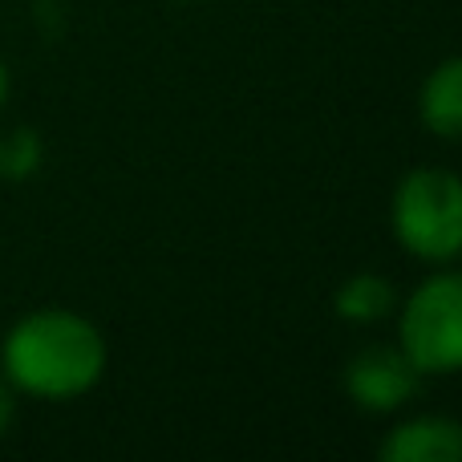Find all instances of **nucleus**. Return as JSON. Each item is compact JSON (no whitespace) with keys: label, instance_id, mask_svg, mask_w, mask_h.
I'll list each match as a JSON object with an SVG mask.
<instances>
[{"label":"nucleus","instance_id":"7ed1b4c3","mask_svg":"<svg viewBox=\"0 0 462 462\" xmlns=\"http://www.w3.org/2000/svg\"><path fill=\"white\" fill-rule=\"evenodd\" d=\"M402 353L418 374L462 369V272L430 276L402 312Z\"/></svg>","mask_w":462,"mask_h":462},{"label":"nucleus","instance_id":"f257e3e1","mask_svg":"<svg viewBox=\"0 0 462 462\" xmlns=\"http://www.w3.org/2000/svg\"><path fill=\"white\" fill-rule=\"evenodd\" d=\"M0 361L8 385L21 393L65 402L97 385L106 369V341L78 312L41 309L8 328Z\"/></svg>","mask_w":462,"mask_h":462},{"label":"nucleus","instance_id":"423d86ee","mask_svg":"<svg viewBox=\"0 0 462 462\" xmlns=\"http://www.w3.org/2000/svg\"><path fill=\"white\" fill-rule=\"evenodd\" d=\"M422 122L426 130H434L439 138L462 143V57H450L426 78L422 86Z\"/></svg>","mask_w":462,"mask_h":462},{"label":"nucleus","instance_id":"9d476101","mask_svg":"<svg viewBox=\"0 0 462 462\" xmlns=\"http://www.w3.org/2000/svg\"><path fill=\"white\" fill-rule=\"evenodd\" d=\"M5 97H8V69H5V61H0V106H5Z\"/></svg>","mask_w":462,"mask_h":462},{"label":"nucleus","instance_id":"0eeeda50","mask_svg":"<svg viewBox=\"0 0 462 462\" xmlns=\"http://www.w3.org/2000/svg\"><path fill=\"white\" fill-rule=\"evenodd\" d=\"M393 284L385 276H377V272H361V276L345 280L341 288H337V312H341L345 320H382L385 312L393 309Z\"/></svg>","mask_w":462,"mask_h":462},{"label":"nucleus","instance_id":"1a4fd4ad","mask_svg":"<svg viewBox=\"0 0 462 462\" xmlns=\"http://www.w3.org/2000/svg\"><path fill=\"white\" fill-rule=\"evenodd\" d=\"M13 414H16V402H13V385L0 382V434L13 426Z\"/></svg>","mask_w":462,"mask_h":462},{"label":"nucleus","instance_id":"39448f33","mask_svg":"<svg viewBox=\"0 0 462 462\" xmlns=\"http://www.w3.org/2000/svg\"><path fill=\"white\" fill-rule=\"evenodd\" d=\"M385 462H458L462 458V422L455 418H414L390 430L377 447Z\"/></svg>","mask_w":462,"mask_h":462},{"label":"nucleus","instance_id":"20e7f679","mask_svg":"<svg viewBox=\"0 0 462 462\" xmlns=\"http://www.w3.org/2000/svg\"><path fill=\"white\" fill-rule=\"evenodd\" d=\"M418 365L406 357L402 349H361L357 357L345 369V385H349V398L361 410H374V414H390V410L406 406L418 393Z\"/></svg>","mask_w":462,"mask_h":462},{"label":"nucleus","instance_id":"f03ea898","mask_svg":"<svg viewBox=\"0 0 462 462\" xmlns=\"http://www.w3.org/2000/svg\"><path fill=\"white\" fill-rule=\"evenodd\" d=\"M393 236L418 260H455L462 252V179L418 167L393 191Z\"/></svg>","mask_w":462,"mask_h":462},{"label":"nucleus","instance_id":"6e6552de","mask_svg":"<svg viewBox=\"0 0 462 462\" xmlns=\"http://www.w3.org/2000/svg\"><path fill=\"white\" fill-rule=\"evenodd\" d=\"M41 162V143L32 130H13L0 138V175L5 179H24L32 175Z\"/></svg>","mask_w":462,"mask_h":462}]
</instances>
